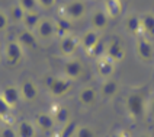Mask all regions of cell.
<instances>
[{
  "mask_svg": "<svg viewBox=\"0 0 154 137\" xmlns=\"http://www.w3.org/2000/svg\"><path fill=\"white\" fill-rule=\"evenodd\" d=\"M57 0H38V6L41 10H50L55 6Z\"/></svg>",
  "mask_w": 154,
  "mask_h": 137,
  "instance_id": "obj_32",
  "label": "cell"
},
{
  "mask_svg": "<svg viewBox=\"0 0 154 137\" xmlns=\"http://www.w3.org/2000/svg\"><path fill=\"white\" fill-rule=\"evenodd\" d=\"M10 111H12V110L5 104V101H3L2 96H0V120L2 121L9 120V118H10Z\"/></svg>",
  "mask_w": 154,
  "mask_h": 137,
  "instance_id": "obj_30",
  "label": "cell"
},
{
  "mask_svg": "<svg viewBox=\"0 0 154 137\" xmlns=\"http://www.w3.org/2000/svg\"><path fill=\"white\" fill-rule=\"evenodd\" d=\"M94 70H96V75L106 80V79H111L116 70V63L109 59L106 54H103L100 57L96 59V63H94Z\"/></svg>",
  "mask_w": 154,
  "mask_h": 137,
  "instance_id": "obj_5",
  "label": "cell"
},
{
  "mask_svg": "<svg viewBox=\"0 0 154 137\" xmlns=\"http://www.w3.org/2000/svg\"><path fill=\"white\" fill-rule=\"evenodd\" d=\"M73 82L66 76H47L45 88L52 98H63L71 91Z\"/></svg>",
  "mask_w": 154,
  "mask_h": 137,
  "instance_id": "obj_2",
  "label": "cell"
},
{
  "mask_svg": "<svg viewBox=\"0 0 154 137\" xmlns=\"http://www.w3.org/2000/svg\"><path fill=\"white\" fill-rule=\"evenodd\" d=\"M125 110L132 120H140L147 112V99L143 92L132 91L125 98Z\"/></svg>",
  "mask_w": 154,
  "mask_h": 137,
  "instance_id": "obj_1",
  "label": "cell"
},
{
  "mask_svg": "<svg viewBox=\"0 0 154 137\" xmlns=\"http://www.w3.org/2000/svg\"><path fill=\"white\" fill-rule=\"evenodd\" d=\"M0 137H17L16 130L12 126H3L0 130Z\"/></svg>",
  "mask_w": 154,
  "mask_h": 137,
  "instance_id": "obj_31",
  "label": "cell"
},
{
  "mask_svg": "<svg viewBox=\"0 0 154 137\" xmlns=\"http://www.w3.org/2000/svg\"><path fill=\"white\" fill-rule=\"evenodd\" d=\"M35 34L38 37V40H42V41H48L51 40L52 37H55V24H54V19L51 18L42 16L39 24L35 29Z\"/></svg>",
  "mask_w": 154,
  "mask_h": 137,
  "instance_id": "obj_10",
  "label": "cell"
},
{
  "mask_svg": "<svg viewBox=\"0 0 154 137\" xmlns=\"http://www.w3.org/2000/svg\"><path fill=\"white\" fill-rule=\"evenodd\" d=\"M135 53L138 59L146 63L154 60V44L151 40H148L144 35H140L135 40Z\"/></svg>",
  "mask_w": 154,
  "mask_h": 137,
  "instance_id": "obj_4",
  "label": "cell"
},
{
  "mask_svg": "<svg viewBox=\"0 0 154 137\" xmlns=\"http://www.w3.org/2000/svg\"><path fill=\"white\" fill-rule=\"evenodd\" d=\"M109 25V16L106 15V12L103 9H96L90 15V28L94 31L102 32L103 29H106Z\"/></svg>",
  "mask_w": 154,
  "mask_h": 137,
  "instance_id": "obj_17",
  "label": "cell"
},
{
  "mask_svg": "<svg viewBox=\"0 0 154 137\" xmlns=\"http://www.w3.org/2000/svg\"><path fill=\"white\" fill-rule=\"evenodd\" d=\"M54 24H55V35L60 37V40L67 37V35H71V29H73V22L71 21L60 16L57 19H54Z\"/></svg>",
  "mask_w": 154,
  "mask_h": 137,
  "instance_id": "obj_23",
  "label": "cell"
},
{
  "mask_svg": "<svg viewBox=\"0 0 154 137\" xmlns=\"http://www.w3.org/2000/svg\"><path fill=\"white\" fill-rule=\"evenodd\" d=\"M137 137H151V134H148V133H143V134H140Z\"/></svg>",
  "mask_w": 154,
  "mask_h": 137,
  "instance_id": "obj_36",
  "label": "cell"
},
{
  "mask_svg": "<svg viewBox=\"0 0 154 137\" xmlns=\"http://www.w3.org/2000/svg\"><path fill=\"white\" fill-rule=\"evenodd\" d=\"M19 5L26 13L28 12H38V9H39L38 0H19Z\"/></svg>",
  "mask_w": 154,
  "mask_h": 137,
  "instance_id": "obj_29",
  "label": "cell"
},
{
  "mask_svg": "<svg viewBox=\"0 0 154 137\" xmlns=\"http://www.w3.org/2000/svg\"><path fill=\"white\" fill-rule=\"evenodd\" d=\"M3 57L9 66H17L23 59V48L19 45L17 41H9L5 45Z\"/></svg>",
  "mask_w": 154,
  "mask_h": 137,
  "instance_id": "obj_7",
  "label": "cell"
},
{
  "mask_svg": "<svg viewBox=\"0 0 154 137\" xmlns=\"http://www.w3.org/2000/svg\"><path fill=\"white\" fill-rule=\"evenodd\" d=\"M63 72H64V76L73 82V80H77V79H80V77L83 76L85 66H83L82 60L71 57V59H67V60L64 61Z\"/></svg>",
  "mask_w": 154,
  "mask_h": 137,
  "instance_id": "obj_8",
  "label": "cell"
},
{
  "mask_svg": "<svg viewBox=\"0 0 154 137\" xmlns=\"http://www.w3.org/2000/svg\"><path fill=\"white\" fill-rule=\"evenodd\" d=\"M34 124L36 130L42 131L45 134H50L54 131V129L57 127L55 121L52 118L51 112H38L34 118Z\"/></svg>",
  "mask_w": 154,
  "mask_h": 137,
  "instance_id": "obj_14",
  "label": "cell"
},
{
  "mask_svg": "<svg viewBox=\"0 0 154 137\" xmlns=\"http://www.w3.org/2000/svg\"><path fill=\"white\" fill-rule=\"evenodd\" d=\"M143 24V35L148 40L154 41V12H146L141 15Z\"/></svg>",
  "mask_w": 154,
  "mask_h": 137,
  "instance_id": "obj_21",
  "label": "cell"
},
{
  "mask_svg": "<svg viewBox=\"0 0 154 137\" xmlns=\"http://www.w3.org/2000/svg\"><path fill=\"white\" fill-rule=\"evenodd\" d=\"M16 41L23 50H35L38 45V37L35 34V31H29V29H22L17 34Z\"/></svg>",
  "mask_w": 154,
  "mask_h": 137,
  "instance_id": "obj_19",
  "label": "cell"
},
{
  "mask_svg": "<svg viewBox=\"0 0 154 137\" xmlns=\"http://www.w3.org/2000/svg\"><path fill=\"white\" fill-rule=\"evenodd\" d=\"M41 18L42 16L39 15V12H28V13H25V18H23L22 24L25 26V29L35 31L38 24H39V21H41Z\"/></svg>",
  "mask_w": 154,
  "mask_h": 137,
  "instance_id": "obj_25",
  "label": "cell"
},
{
  "mask_svg": "<svg viewBox=\"0 0 154 137\" xmlns=\"http://www.w3.org/2000/svg\"><path fill=\"white\" fill-rule=\"evenodd\" d=\"M0 96H2V99L5 101V104L8 105L10 110H13L19 104V101L22 99L20 98L19 86L16 85H5L0 89Z\"/></svg>",
  "mask_w": 154,
  "mask_h": 137,
  "instance_id": "obj_11",
  "label": "cell"
},
{
  "mask_svg": "<svg viewBox=\"0 0 154 137\" xmlns=\"http://www.w3.org/2000/svg\"><path fill=\"white\" fill-rule=\"evenodd\" d=\"M20 98L25 102H34L39 95V88L32 79H23L22 83L19 85Z\"/></svg>",
  "mask_w": 154,
  "mask_h": 137,
  "instance_id": "obj_13",
  "label": "cell"
},
{
  "mask_svg": "<svg viewBox=\"0 0 154 137\" xmlns=\"http://www.w3.org/2000/svg\"><path fill=\"white\" fill-rule=\"evenodd\" d=\"M86 3L83 0H70L66 5H63L61 8V16L69 19L71 22H76V21H80L83 19L86 15Z\"/></svg>",
  "mask_w": 154,
  "mask_h": 137,
  "instance_id": "obj_3",
  "label": "cell"
},
{
  "mask_svg": "<svg viewBox=\"0 0 154 137\" xmlns=\"http://www.w3.org/2000/svg\"><path fill=\"white\" fill-rule=\"evenodd\" d=\"M103 10L109 19H116L122 13V2L121 0H105L103 2Z\"/></svg>",
  "mask_w": 154,
  "mask_h": 137,
  "instance_id": "obj_24",
  "label": "cell"
},
{
  "mask_svg": "<svg viewBox=\"0 0 154 137\" xmlns=\"http://www.w3.org/2000/svg\"><path fill=\"white\" fill-rule=\"evenodd\" d=\"M77 127H79V123L71 120L69 124H66V126L61 127L60 133H58V137H74L76 136Z\"/></svg>",
  "mask_w": 154,
  "mask_h": 137,
  "instance_id": "obj_26",
  "label": "cell"
},
{
  "mask_svg": "<svg viewBox=\"0 0 154 137\" xmlns=\"http://www.w3.org/2000/svg\"><path fill=\"white\" fill-rule=\"evenodd\" d=\"M125 28L131 35H134L135 38L143 35V24H141V16L138 15H129L125 19Z\"/></svg>",
  "mask_w": 154,
  "mask_h": 137,
  "instance_id": "obj_22",
  "label": "cell"
},
{
  "mask_svg": "<svg viewBox=\"0 0 154 137\" xmlns=\"http://www.w3.org/2000/svg\"><path fill=\"white\" fill-rule=\"evenodd\" d=\"M109 137H131L129 133H127L125 130H116V131H113L109 134Z\"/></svg>",
  "mask_w": 154,
  "mask_h": 137,
  "instance_id": "obj_34",
  "label": "cell"
},
{
  "mask_svg": "<svg viewBox=\"0 0 154 137\" xmlns=\"http://www.w3.org/2000/svg\"><path fill=\"white\" fill-rule=\"evenodd\" d=\"M25 13H26V12L20 8V5H19V3H16V5H13V6L10 8V12H9V19H12L13 22L19 24V22H22V21H23Z\"/></svg>",
  "mask_w": 154,
  "mask_h": 137,
  "instance_id": "obj_27",
  "label": "cell"
},
{
  "mask_svg": "<svg viewBox=\"0 0 154 137\" xmlns=\"http://www.w3.org/2000/svg\"><path fill=\"white\" fill-rule=\"evenodd\" d=\"M9 25V18L6 13H3V12H0V32L2 31H5Z\"/></svg>",
  "mask_w": 154,
  "mask_h": 137,
  "instance_id": "obj_33",
  "label": "cell"
},
{
  "mask_svg": "<svg viewBox=\"0 0 154 137\" xmlns=\"http://www.w3.org/2000/svg\"><path fill=\"white\" fill-rule=\"evenodd\" d=\"M2 127H3V126H2V120H0V130H2Z\"/></svg>",
  "mask_w": 154,
  "mask_h": 137,
  "instance_id": "obj_37",
  "label": "cell"
},
{
  "mask_svg": "<svg viewBox=\"0 0 154 137\" xmlns=\"http://www.w3.org/2000/svg\"><path fill=\"white\" fill-rule=\"evenodd\" d=\"M15 130H16L17 137H36V133H38L34 121L29 120H20Z\"/></svg>",
  "mask_w": 154,
  "mask_h": 137,
  "instance_id": "obj_20",
  "label": "cell"
},
{
  "mask_svg": "<svg viewBox=\"0 0 154 137\" xmlns=\"http://www.w3.org/2000/svg\"><path fill=\"white\" fill-rule=\"evenodd\" d=\"M97 98H99V92L96 91V88H93V86H85L79 92V102H80V105H83L85 108L93 107L94 104L97 102Z\"/></svg>",
  "mask_w": 154,
  "mask_h": 137,
  "instance_id": "obj_16",
  "label": "cell"
},
{
  "mask_svg": "<svg viewBox=\"0 0 154 137\" xmlns=\"http://www.w3.org/2000/svg\"><path fill=\"white\" fill-rule=\"evenodd\" d=\"M119 83L111 77V79H106V80H103L102 85H100V89H99V95L102 96L103 99H106V101H111L113 99L116 95L119 94Z\"/></svg>",
  "mask_w": 154,
  "mask_h": 137,
  "instance_id": "obj_18",
  "label": "cell"
},
{
  "mask_svg": "<svg viewBox=\"0 0 154 137\" xmlns=\"http://www.w3.org/2000/svg\"><path fill=\"white\" fill-rule=\"evenodd\" d=\"M50 112H51L52 118H54L55 124H57L58 127H63V126L69 124L70 121L73 120V118H71V111H70V108L66 107V105H63V104L52 105V108Z\"/></svg>",
  "mask_w": 154,
  "mask_h": 137,
  "instance_id": "obj_15",
  "label": "cell"
},
{
  "mask_svg": "<svg viewBox=\"0 0 154 137\" xmlns=\"http://www.w3.org/2000/svg\"><path fill=\"white\" fill-rule=\"evenodd\" d=\"M74 137H96V133H94L93 127H90L87 124H79Z\"/></svg>",
  "mask_w": 154,
  "mask_h": 137,
  "instance_id": "obj_28",
  "label": "cell"
},
{
  "mask_svg": "<svg viewBox=\"0 0 154 137\" xmlns=\"http://www.w3.org/2000/svg\"><path fill=\"white\" fill-rule=\"evenodd\" d=\"M100 38H102V34L99 31H94L92 28H89V29H86L85 32L80 35L79 43H80V47L85 50L86 54L90 56L92 51L97 47V44L100 43Z\"/></svg>",
  "mask_w": 154,
  "mask_h": 137,
  "instance_id": "obj_6",
  "label": "cell"
},
{
  "mask_svg": "<svg viewBox=\"0 0 154 137\" xmlns=\"http://www.w3.org/2000/svg\"><path fill=\"white\" fill-rule=\"evenodd\" d=\"M105 54L112 59L115 63H119L127 57V50L124 47V44L121 43L119 38H112L106 43V51Z\"/></svg>",
  "mask_w": 154,
  "mask_h": 137,
  "instance_id": "obj_9",
  "label": "cell"
},
{
  "mask_svg": "<svg viewBox=\"0 0 154 137\" xmlns=\"http://www.w3.org/2000/svg\"><path fill=\"white\" fill-rule=\"evenodd\" d=\"M80 47V43H79V38L74 37V35H67L64 38L60 40V44H58V51L63 57L66 59H71L74 54H76L77 48Z\"/></svg>",
  "mask_w": 154,
  "mask_h": 137,
  "instance_id": "obj_12",
  "label": "cell"
},
{
  "mask_svg": "<svg viewBox=\"0 0 154 137\" xmlns=\"http://www.w3.org/2000/svg\"><path fill=\"white\" fill-rule=\"evenodd\" d=\"M121 2H122V3H124V2H125V0H121Z\"/></svg>",
  "mask_w": 154,
  "mask_h": 137,
  "instance_id": "obj_38",
  "label": "cell"
},
{
  "mask_svg": "<svg viewBox=\"0 0 154 137\" xmlns=\"http://www.w3.org/2000/svg\"><path fill=\"white\" fill-rule=\"evenodd\" d=\"M147 111L150 112V115L154 118V95L148 99V102H147Z\"/></svg>",
  "mask_w": 154,
  "mask_h": 137,
  "instance_id": "obj_35",
  "label": "cell"
}]
</instances>
